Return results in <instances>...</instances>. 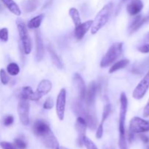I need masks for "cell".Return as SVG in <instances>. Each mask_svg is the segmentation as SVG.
Listing matches in <instances>:
<instances>
[{"label": "cell", "mask_w": 149, "mask_h": 149, "mask_svg": "<svg viewBox=\"0 0 149 149\" xmlns=\"http://www.w3.org/2000/svg\"><path fill=\"white\" fill-rule=\"evenodd\" d=\"M33 132L40 139L42 143L49 149H56L59 143L51 130L49 125L45 120H36L33 125Z\"/></svg>", "instance_id": "cell-1"}, {"label": "cell", "mask_w": 149, "mask_h": 149, "mask_svg": "<svg viewBox=\"0 0 149 149\" xmlns=\"http://www.w3.org/2000/svg\"><path fill=\"white\" fill-rule=\"evenodd\" d=\"M120 113H119V146L120 149H127V144L126 140V132H125V120L127 112L128 100L125 93H122L120 96Z\"/></svg>", "instance_id": "cell-2"}, {"label": "cell", "mask_w": 149, "mask_h": 149, "mask_svg": "<svg viewBox=\"0 0 149 149\" xmlns=\"http://www.w3.org/2000/svg\"><path fill=\"white\" fill-rule=\"evenodd\" d=\"M113 7V3L109 2L107 4H106L101 9V10L97 13L91 26V33L93 34H95L107 23L111 14Z\"/></svg>", "instance_id": "cell-3"}, {"label": "cell", "mask_w": 149, "mask_h": 149, "mask_svg": "<svg viewBox=\"0 0 149 149\" xmlns=\"http://www.w3.org/2000/svg\"><path fill=\"white\" fill-rule=\"evenodd\" d=\"M90 109L87 107H84V105L82 104V101L79 100L74 103V110L75 113L79 115V116H81L85 120L87 127L90 129L94 130L97 127V122L95 115L92 113Z\"/></svg>", "instance_id": "cell-4"}, {"label": "cell", "mask_w": 149, "mask_h": 149, "mask_svg": "<svg viewBox=\"0 0 149 149\" xmlns=\"http://www.w3.org/2000/svg\"><path fill=\"white\" fill-rule=\"evenodd\" d=\"M122 48H123L122 42L113 44L108 49L106 55L102 58L101 62H100V67L106 68L114 63L115 61L119 58V56L122 53Z\"/></svg>", "instance_id": "cell-5"}, {"label": "cell", "mask_w": 149, "mask_h": 149, "mask_svg": "<svg viewBox=\"0 0 149 149\" xmlns=\"http://www.w3.org/2000/svg\"><path fill=\"white\" fill-rule=\"evenodd\" d=\"M16 23H17L19 36H20L22 45H23L24 53L27 54V55L30 54L31 52V42L30 37H29V33H28L27 27L24 22L20 19L17 20Z\"/></svg>", "instance_id": "cell-6"}, {"label": "cell", "mask_w": 149, "mask_h": 149, "mask_svg": "<svg viewBox=\"0 0 149 149\" xmlns=\"http://www.w3.org/2000/svg\"><path fill=\"white\" fill-rule=\"evenodd\" d=\"M149 131V122L140 117H134L130 123V132L132 134L142 133Z\"/></svg>", "instance_id": "cell-7"}, {"label": "cell", "mask_w": 149, "mask_h": 149, "mask_svg": "<svg viewBox=\"0 0 149 149\" xmlns=\"http://www.w3.org/2000/svg\"><path fill=\"white\" fill-rule=\"evenodd\" d=\"M29 110H30V104L29 100L20 99L17 106V113L20 122L25 126L29 125Z\"/></svg>", "instance_id": "cell-8"}, {"label": "cell", "mask_w": 149, "mask_h": 149, "mask_svg": "<svg viewBox=\"0 0 149 149\" xmlns=\"http://www.w3.org/2000/svg\"><path fill=\"white\" fill-rule=\"evenodd\" d=\"M51 89H52V83H51V81L48 79L42 80L38 85L36 92H34L31 95L30 100H35V101L39 100L44 95L47 94L50 91Z\"/></svg>", "instance_id": "cell-9"}, {"label": "cell", "mask_w": 149, "mask_h": 149, "mask_svg": "<svg viewBox=\"0 0 149 149\" xmlns=\"http://www.w3.org/2000/svg\"><path fill=\"white\" fill-rule=\"evenodd\" d=\"M149 88V71L146 74L145 77L143 78V79L140 81L139 84L137 85L135 89L134 90L133 93H132V96L136 100H141L146 93H147Z\"/></svg>", "instance_id": "cell-10"}, {"label": "cell", "mask_w": 149, "mask_h": 149, "mask_svg": "<svg viewBox=\"0 0 149 149\" xmlns=\"http://www.w3.org/2000/svg\"><path fill=\"white\" fill-rule=\"evenodd\" d=\"M66 103V91L64 88L61 89L56 100V113L58 119L63 121L64 119Z\"/></svg>", "instance_id": "cell-11"}, {"label": "cell", "mask_w": 149, "mask_h": 149, "mask_svg": "<svg viewBox=\"0 0 149 149\" xmlns=\"http://www.w3.org/2000/svg\"><path fill=\"white\" fill-rule=\"evenodd\" d=\"M97 87L95 81H92L90 83L87 90H86L85 97H84V103L86 104V107L91 109L94 106L95 101L96 94H97Z\"/></svg>", "instance_id": "cell-12"}, {"label": "cell", "mask_w": 149, "mask_h": 149, "mask_svg": "<svg viewBox=\"0 0 149 149\" xmlns=\"http://www.w3.org/2000/svg\"><path fill=\"white\" fill-rule=\"evenodd\" d=\"M76 130L78 132V138L77 143L79 146H82L84 145V139L86 137V130H87V123L85 120L81 116H79L76 122Z\"/></svg>", "instance_id": "cell-13"}, {"label": "cell", "mask_w": 149, "mask_h": 149, "mask_svg": "<svg viewBox=\"0 0 149 149\" xmlns=\"http://www.w3.org/2000/svg\"><path fill=\"white\" fill-rule=\"evenodd\" d=\"M73 81H74V84L75 86L76 89H77V93H78L79 99V100L83 102L84 100V97H85L86 90H87L85 83H84L82 77L77 73L74 74Z\"/></svg>", "instance_id": "cell-14"}, {"label": "cell", "mask_w": 149, "mask_h": 149, "mask_svg": "<svg viewBox=\"0 0 149 149\" xmlns=\"http://www.w3.org/2000/svg\"><path fill=\"white\" fill-rule=\"evenodd\" d=\"M35 39H36V59L38 62H39L43 59L44 53H45L43 40L39 31H35Z\"/></svg>", "instance_id": "cell-15"}, {"label": "cell", "mask_w": 149, "mask_h": 149, "mask_svg": "<svg viewBox=\"0 0 149 149\" xmlns=\"http://www.w3.org/2000/svg\"><path fill=\"white\" fill-rule=\"evenodd\" d=\"M93 20H87V21L84 22V23H80L77 26H76L75 29V36L78 40L82 39L84 36V35L87 33L90 29H91V26L93 25Z\"/></svg>", "instance_id": "cell-16"}, {"label": "cell", "mask_w": 149, "mask_h": 149, "mask_svg": "<svg viewBox=\"0 0 149 149\" xmlns=\"http://www.w3.org/2000/svg\"><path fill=\"white\" fill-rule=\"evenodd\" d=\"M143 8V3L141 0H132L127 7V13L130 15H136Z\"/></svg>", "instance_id": "cell-17"}, {"label": "cell", "mask_w": 149, "mask_h": 149, "mask_svg": "<svg viewBox=\"0 0 149 149\" xmlns=\"http://www.w3.org/2000/svg\"><path fill=\"white\" fill-rule=\"evenodd\" d=\"M111 111V105L107 104L105 106L104 109H103V116H102V120L100 122V125L98 126L97 130V132H96V138H101L103 134V124H104L106 119L109 117V114H110Z\"/></svg>", "instance_id": "cell-18"}, {"label": "cell", "mask_w": 149, "mask_h": 149, "mask_svg": "<svg viewBox=\"0 0 149 149\" xmlns=\"http://www.w3.org/2000/svg\"><path fill=\"white\" fill-rule=\"evenodd\" d=\"M149 20V15H146V17H142L141 15H138L135 18L134 21L132 22V25H131L130 28V33H132L137 30L140 29L144 23L148 22Z\"/></svg>", "instance_id": "cell-19"}, {"label": "cell", "mask_w": 149, "mask_h": 149, "mask_svg": "<svg viewBox=\"0 0 149 149\" xmlns=\"http://www.w3.org/2000/svg\"><path fill=\"white\" fill-rule=\"evenodd\" d=\"M1 1L12 13L17 16H20L21 15V10L20 7L13 0H1Z\"/></svg>", "instance_id": "cell-20"}, {"label": "cell", "mask_w": 149, "mask_h": 149, "mask_svg": "<svg viewBox=\"0 0 149 149\" xmlns=\"http://www.w3.org/2000/svg\"><path fill=\"white\" fill-rule=\"evenodd\" d=\"M40 4L39 0H27L23 4V10L26 13H31L35 11Z\"/></svg>", "instance_id": "cell-21"}, {"label": "cell", "mask_w": 149, "mask_h": 149, "mask_svg": "<svg viewBox=\"0 0 149 149\" xmlns=\"http://www.w3.org/2000/svg\"><path fill=\"white\" fill-rule=\"evenodd\" d=\"M48 48V51H49V53L51 57V60H52V63L55 64V65L56 67H58L59 69H62L63 68V63L61 62V59L58 57V55H57V53L55 52V51L54 50V49L52 48V47L51 45H49L47 47Z\"/></svg>", "instance_id": "cell-22"}, {"label": "cell", "mask_w": 149, "mask_h": 149, "mask_svg": "<svg viewBox=\"0 0 149 149\" xmlns=\"http://www.w3.org/2000/svg\"><path fill=\"white\" fill-rule=\"evenodd\" d=\"M44 19V15L41 14L36 17H33L29 21L27 25V27L30 29H36L41 26L42 20Z\"/></svg>", "instance_id": "cell-23"}, {"label": "cell", "mask_w": 149, "mask_h": 149, "mask_svg": "<svg viewBox=\"0 0 149 149\" xmlns=\"http://www.w3.org/2000/svg\"><path fill=\"white\" fill-rule=\"evenodd\" d=\"M129 63L130 61L128 59H123L122 60V61H118V62L115 63L111 67L110 69H109V73H110V74H112V73L115 72V71H118V70L125 68V66H127V65L129 64Z\"/></svg>", "instance_id": "cell-24"}, {"label": "cell", "mask_w": 149, "mask_h": 149, "mask_svg": "<svg viewBox=\"0 0 149 149\" xmlns=\"http://www.w3.org/2000/svg\"><path fill=\"white\" fill-rule=\"evenodd\" d=\"M68 13H69V15L71 16V19H72L73 22H74V24L75 25V27L81 23V18H80L79 13L77 10V9L74 8V7H71L69 10Z\"/></svg>", "instance_id": "cell-25"}, {"label": "cell", "mask_w": 149, "mask_h": 149, "mask_svg": "<svg viewBox=\"0 0 149 149\" xmlns=\"http://www.w3.org/2000/svg\"><path fill=\"white\" fill-rule=\"evenodd\" d=\"M33 92L32 90L31 87H25L22 90L20 95V99H25V100H30L31 97L33 95Z\"/></svg>", "instance_id": "cell-26"}, {"label": "cell", "mask_w": 149, "mask_h": 149, "mask_svg": "<svg viewBox=\"0 0 149 149\" xmlns=\"http://www.w3.org/2000/svg\"><path fill=\"white\" fill-rule=\"evenodd\" d=\"M7 70L8 74L11 76H16L20 72V68H19L18 65L15 63H10L7 65Z\"/></svg>", "instance_id": "cell-27"}, {"label": "cell", "mask_w": 149, "mask_h": 149, "mask_svg": "<svg viewBox=\"0 0 149 149\" xmlns=\"http://www.w3.org/2000/svg\"><path fill=\"white\" fill-rule=\"evenodd\" d=\"M84 145L85 146L87 149H98L95 146V144L90 138H87V137H85L84 139Z\"/></svg>", "instance_id": "cell-28"}, {"label": "cell", "mask_w": 149, "mask_h": 149, "mask_svg": "<svg viewBox=\"0 0 149 149\" xmlns=\"http://www.w3.org/2000/svg\"><path fill=\"white\" fill-rule=\"evenodd\" d=\"M0 79H1V83L3 84H7L9 82V80H10V78H9L8 75L7 74V73L5 72L4 69L0 70Z\"/></svg>", "instance_id": "cell-29"}, {"label": "cell", "mask_w": 149, "mask_h": 149, "mask_svg": "<svg viewBox=\"0 0 149 149\" xmlns=\"http://www.w3.org/2000/svg\"><path fill=\"white\" fill-rule=\"evenodd\" d=\"M0 39L4 42L8 41V30L7 28L0 29Z\"/></svg>", "instance_id": "cell-30"}, {"label": "cell", "mask_w": 149, "mask_h": 149, "mask_svg": "<svg viewBox=\"0 0 149 149\" xmlns=\"http://www.w3.org/2000/svg\"><path fill=\"white\" fill-rule=\"evenodd\" d=\"M15 146L17 147V148L20 149H25L27 146L26 145V143L24 141H23L22 139H20V138H17L15 141Z\"/></svg>", "instance_id": "cell-31"}, {"label": "cell", "mask_w": 149, "mask_h": 149, "mask_svg": "<svg viewBox=\"0 0 149 149\" xmlns=\"http://www.w3.org/2000/svg\"><path fill=\"white\" fill-rule=\"evenodd\" d=\"M0 146L2 149H18L15 145L10 143L5 142V141L0 143Z\"/></svg>", "instance_id": "cell-32"}, {"label": "cell", "mask_w": 149, "mask_h": 149, "mask_svg": "<svg viewBox=\"0 0 149 149\" xmlns=\"http://www.w3.org/2000/svg\"><path fill=\"white\" fill-rule=\"evenodd\" d=\"M54 106V102L52 100V99L51 98H47L45 101L43 105V108L45 109H47V110H49V109H52Z\"/></svg>", "instance_id": "cell-33"}, {"label": "cell", "mask_w": 149, "mask_h": 149, "mask_svg": "<svg viewBox=\"0 0 149 149\" xmlns=\"http://www.w3.org/2000/svg\"><path fill=\"white\" fill-rule=\"evenodd\" d=\"M13 122H14V118L13 116L10 115V116H7L5 117L4 120V125L5 126H10L13 123Z\"/></svg>", "instance_id": "cell-34"}, {"label": "cell", "mask_w": 149, "mask_h": 149, "mask_svg": "<svg viewBox=\"0 0 149 149\" xmlns=\"http://www.w3.org/2000/svg\"><path fill=\"white\" fill-rule=\"evenodd\" d=\"M138 51L143 53H148L149 52V44H146V45H142L138 48Z\"/></svg>", "instance_id": "cell-35"}, {"label": "cell", "mask_w": 149, "mask_h": 149, "mask_svg": "<svg viewBox=\"0 0 149 149\" xmlns=\"http://www.w3.org/2000/svg\"><path fill=\"white\" fill-rule=\"evenodd\" d=\"M143 116L144 117H148L149 116V99L147 102V104L146 105L145 108H144L143 110Z\"/></svg>", "instance_id": "cell-36"}, {"label": "cell", "mask_w": 149, "mask_h": 149, "mask_svg": "<svg viewBox=\"0 0 149 149\" xmlns=\"http://www.w3.org/2000/svg\"><path fill=\"white\" fill-rule=\"evenodd\" d=\"M141 140H142V141L145 143H148L149 139H148V137L146 136V135H141Z\"/></svg>", "instance_id": "cell-37"}, {"label": "cell", "mask_w": 149, "mask_h": 149, "mask_svg": "<svg viewBox=\"0 0 149 149\" xmlns=\"http://www.w3.org/2000/svg\"><path fill=\"white\" fill-rule=\"evenodd\" d=\"M145 39H146V42H149V32L146 34V36Z\"/></svg>", "instance_id": "cell-38"}, {"label": "cell", "mask_w": 149, "mask_h": 149, "mask_svg": "<svg viewBox=\"0 0 149 149\" xmlns=\"http://www.w3.org/2000/svg\"><path fill=\"white\" fill-rule=\"evenodd\" d=\"M56 149H68V148H65V147H63V146H58Z\"/></svg>", "instance_id": "cell-39"}, {"label": "cell", "mask_w": 149, "mask_h": 149, "mask_svg": "<svg viewBox=\"0 0 149 149\" xmlns=\"http://www.w3.org/2000/svg\"><path fill=\"white\" fill-rule=\"evenodd\" d=\"M127 1V0H121V3H122H122L125 2V1Z\"/></svg>", "instance_id": "cell-40"}, {"label": "cell", "mask_w": 149, "mask_h": 149, "mask_svg": "<svg viewBox=\"0 0 149 149\" xmlns=\"http://www.w3.org/2000/svg\"><path fill=\"white\" fill-rule=\"evenodd\" d=\"M146 149H149V146H147V148Z\"/></svg>", "instance_id": "cell-41"}]
</instances>
